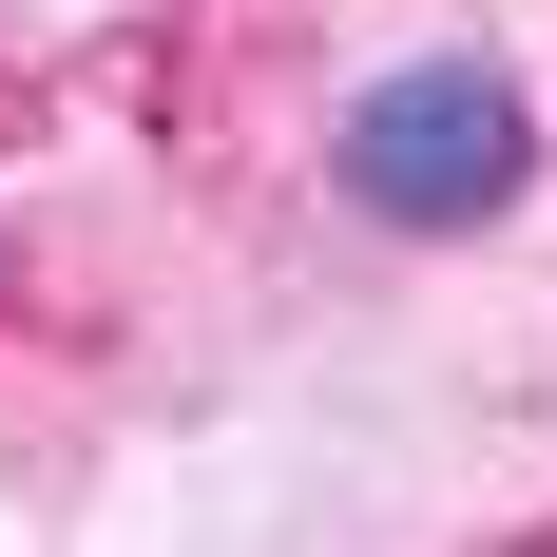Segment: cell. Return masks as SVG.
I'll return each mask as SVG.
<instances>
[{
	"label": "cell",
	"instance_id": "1",
	"mask_svg": "<svg viewBox=\"0 0 557 557\" xmlns=\"http://www.w3.org/2000/svg\"><path fill=\"white\" fill-rule=\"evenodd\" d=\"M327 173H346V212L366 231H500L519 193H539V97H519L500 58H385L366 97H346V135H327Z\"/></svg>",
	"mask_w": 557,
	"mask_h": 557
}]
</instances>
